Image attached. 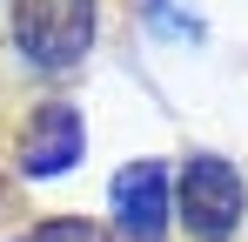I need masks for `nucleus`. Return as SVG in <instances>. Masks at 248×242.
<instances>
[{"instance_id": "nucleus-1", "label": "nucleus", "mask_w": 248, "mask_h": 242, "mask_svg": "<svg viewBox=\"0 0 248 242\" xmlns=\"http://www.w3.org/2000/svg\"><path fill=\"white\" fill-rule=\"evenodd\" d=\"M14 47L34 68H74L94 47V0H20L14 7Z\"/></svg>"}, {"instance_id": "nucleus-2", "label": "nucleus", "mask_w": 248, "mask_h": 242, "mask_svg": "<svg viewBox=\"0 0 248 242\" xmlns=\"http://www.w3.org/2000/svg\"><path fill=\"white\" fill-rule=\"evenodd\" d=\"M181 222L195 242H228L235 222H242V168L221 155H188L181 168Z\"/></svg>"}, {"instance_id": "nucleus-3", "label": "nucleus", "mask_w": 248, "mask_h": 242, "mask_svg": "<svg viewBox=\"0 0 248 242\" xmlns=\"http://www.w3.org/2000/svg\"><path fill=\"white\" fill-rule=\"evenodd\" d=\"M114 229L127 242H161L168 236V168L161 161H134L114 175Z\"/></svg>"}, {"instance_id": "nucleus-4", "label": "nucleus", "mask_w": 248, "mask_h": 242, "mask_svg": "<svg viewBox=\"0 0 248 242\" xmlns=\"http://www.w3.org/2000/svg\"><path fill=\"white\" fill-rule=\"evenodd\" d=\"M81 108H67V101H47V108H34L27 115V128H20V168L27 175H61V168H74L81 161Z\"/></svg>"}, {"instance_id": "nucleus-5", "label": "nucleus", "mask_w": 248, "mask_h": 242, "mask_svg": "<svg viewBox=\"0 0 248 242\" xmlns=\"http://www.w3.org/2000/svg\"><path fill=\"white\" fill-rule=\"evenodd\" d=\"M20 242H108V229L87 222V215H54V222H41V229H27Z\"/></svg>"}]
</instances>
